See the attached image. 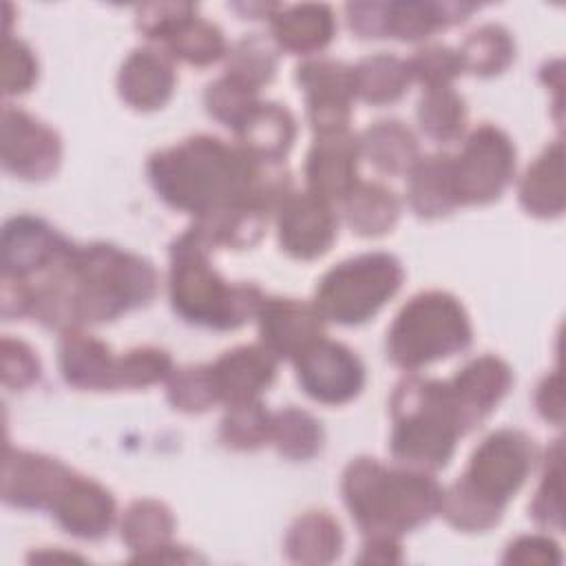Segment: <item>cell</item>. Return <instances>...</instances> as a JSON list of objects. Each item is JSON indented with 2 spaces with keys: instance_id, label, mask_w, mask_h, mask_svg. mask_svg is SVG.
Masks as SVG:
<instances>
[{
  "instance_id": "obj_43",
  "label": "cell",
  "mask_w": 566,
  "mask_h": 566,
  "mask_svg": "<svg viewBox=\"0 0 566 566\" xmlns=\"http://www.w3.org/2000/svg\"><path fill=\"white\" fill-rule=\"evenodd\" d=\"M407 69L411 80L420 82L424 88H440L451 86L462 73V62L458 51L442 44H427L407 60Z\"/></svg>"
},
{
  "instance_id": "obj_6",
  "label": "cell",
  "mask_w": 566,
  "mask_h": 566,
  "mask_svg": "<svg viewBox=\"0 0 566 566\" xmlns=\"http://www.w3.org/2000/svg\"><path fill=\"white\" fill-rule=\"evenodd\" d=\"M467 310L449 292H420L405 303L387 332L389 360L407 371L449 358L471 345Z\"/></svg>"
},
{
  "instance_id": "obj_32",
  "label": "cell",
  "mask_w": 566,
  "mask_h": 566,
  "mask_svg": "<svg viewBox=\"0 0 566 566\" xmlns=\"http://www.w3.org/2000/svg\"><path fill=\"white\" fill-rule=\"evenodd\" d=\"M161 44L172 60H181L192 66H210L228 53L223 31L197 13L177 22Z\"/></svg>"
},
{
  "instance_id": "obj_47",
  "label": "cell",
  "mask_w": 566,
  "mask_h": 566,
  "mask_svg": "<svg viewBox=\"0 0 566 566\" xmlns=\"http://www.w3.org/2000/svg\"><path fill=\"white\" fill-rule=\"evenodd\" d=\"M504 564H559V546L544 535H522L513 539L502 557Z\"/></svg>"
},
{
  "instance_id": "obj_27",
  "label": "cell",
  "mask_w": 566,
  "mask_h": 566,
  "mask_svg": "<svg viewBox=\"0 0 566 566\" xmlns=\"http://www.w3.org/2000/svg\"><path fill=\"white\" fill-rule=\"evenodd\" d=\"M517 192L522 208L533 217L551 219L564 212V146L559 139L528 166Z\"/></svg>"
},
{
  "instance_id": "obj_36",
  "label": "cell",
  "mask_w": 566,
  "mask_h": 566,
  "mask_svg": "<svg viewBox=\"0 0 566 566\" xmlns=\"http://www.w3.org/2000/svg\"><path fill=\"white\" fill-rule=\"evenodd\" d=\"M323 427L321 422L298 407H285L272 413L270 442L276 453L287 460H310L323 449Z\"/></svg>"
},
{
  "instance_id": "obj_1",
  "label": "cell",
  "mask_w": 566,
  "mask_h": 566,
  "mask_svg": "<svg viewBox=\"0 0 566 566\" xmlns=\"http://www.w3.org/2000/svg\"><path fill=\"white\" fill-rule=\"evenodd\" d=\"M155 192L175 210L203 219L239 206L276 212L292 192L287 172L261 164L239 144L195 135L157 150L146 164Z\"/></svg>"
},
{
  "instance_id": "obj_52",
  "label": "cell",
  "mask_w": 566,
  "mask_h": 566,
  "mask_svg": "<svg viewBox=\"0 0 566 566\" xmlns=\"http://www.w3.org/2000/svg\"><path fill=\"white\" fill-rule=\"evenodd\" d=\"M82 562V557H77V555H69V553H64V555H60V553H31L29 555V562Z\"/></svg>"
},
{
  "instance_id": "obj_17",
  "label": "cell",
  "mask_w": 566,
  "mask_h": 566,
  "mask_svg": "<svg viewBox=\"0 0 566 566\" xmlns=\"http://www.w3.org/2000/svg\"><path fill=\"white\" fill-rule=\"evenodd\" d=\"M449 382L464 433L480 427L489 413L500 405L513 385L511 367L493 356L484 354L469 360Z\"/></svg>"
},
{
  "instance_id": "obj_14",
  "label": "cell",
  "mask_w": 566,
  "mask_h": 566,
  "mask_svg": "<svg viewBox=\"0 0 566 566\" xmlns=\"http://www.w3.org/2000/svg\"><path fill=\"white\" fill-rule=\"evenodd\" d=\"M73 475L75 471L55 458L7 447L2 464V500L13 509L51 511Z\"/></svg>"
},
{
  "instance_id": "obj_31",
  "label": "cell",
  "mask_w": 566,
  "mask_h": 566,
  "mask_svg": "<svg viewBox=\"0 0 566 566\" xmlns=\"http://www.w3.org/2000/svg\"><path fill=\"white\" fill-rule=\"evenodd\" d=\"M352 77L356 97L374 106L398 102L411 82L407 60L391 53L363 57L356 66H352Z\"/></svg>"
},
{
  "instance_id": "obj_35",
  "label": "cell",
  "mask_w": 566,
  "mask_h": 566,
  "mask_svg": "<svg viewBox=\"0 0 566 566\" xmlns=\"http://www.w3.org/2000/svg\"><path fill=\"white\" fill-rule=\"evenodd\" d=\"M458 55L462 62V71L491 77L502 73L513 62L515 44L504 27L482 24L464 38Z\"/></svg>"
},
{
  "instance_id": "obj_40",
  "label": "cell",
  "mask_w": 566,
  "mask_h": 566,
  "mask_svg": "<svg viewBox=\"0 0 566 566\" xmlns=\"http://www.w3.org/2000/svg\"><path fill=\"white\" fill-rule=\"evenodd\" d=\"M203 102H206V111L217 122L237 130L261 99H259L256 88H252L230 75H223V77L214 80L212 84H208V88L203 93Z\"/></svg>"
},
{
  "instance_id": "obj_46",
  "label": "cell",
  "mask_w": 566,
  "mask_h": 566,
  "mask_svg": "<svg viewBox=\"0 0 566 566\" xmlns=\"http://www.w3.org/2000/svg\"><path fill=\"white\" fill-rule=\"evenodd\" d=\"M192 13H197V7L190 2H150V4L137 7L135 27L148 40L161 42L177 22H181Z\"/></svg>"
},
{
  "instance_id": "obj_19",
  "label": "cell",
  "mask_w": 566,
  "mask_h": 566,
  "mask_svg": "<svg viewBox=\"0 0 566 566\" xmlns=\"http://www.w3.org/2000/svg\"><path fill=\"white\" fill-rule=\"evenodd\" d=\"M51 515L69 535L97 542L115 522V500L99 482L75 473L53 502Z\"/></svg>"
},
{
  "instance_id": "obj_50",
  "label": "cell",
  "mask_w": 566,
  "mask_h": 566,
  "mask_svg": "<svg viewBox=\"0 0 566 566\" xmlns=\"http://www.w3.org/2000/svg\"><path fill=\"white\" fill-rule=\"evenodd\" d=\"M535 407L544 420L562 424L564 420V391H562V374L555 371L546 376L535 394Z\"/></svg>"
},
{
  "instance_id": "obj_12",
  "label": "cell",
  "mask_w": 566,
  "mask_h": 566,
  "mask_svg": "<svg viewBox=\"0 0 566 566\" xmlns=\"http://www.w3.org/2000/svg\"><path fill=\"white\" fill-rule=\"evenodd\" d=\"M296 82L305 95L307 117L316 135L347 128L356 97L352 66L338 60L312 57L296 66Z\"/></svg>"
},
{
  "instance_id": "obj_3",
  "label": "cell",
  "mask_w": 566,
  "mask_h": 566,
  "mask_svg": "<svg viewBox=\"0 0 566 566\" xmlns=\"http://www.w3.org/2000/svg\"><path fill=\"white\" fill-rule=\"evenodd\" d=\"M340 493L365 537H400L440 513L444 489L429 471L389 469L360 455L345 467Z\"/></svg>"
},
{
  "instance_id": "obj_9",
  "label": "cell",
  "mask_w": 566,
  "mask_h": 566,
  "mask_svg": "<svg viewBox=\"0 0 566 566\" xmlns=\"http://www.w3.org/2000/svg\"><path fill=\"white\" fill-rule=\"evenodd\" d=\"M453 175L460 206L495 201L515 175V146L511 137L493 124H480L469 133L458 157Z\"/></svg>"
},
{
  "instance_id": "obj_38",
  "label": "cell",
  "mask_w": 566,
  "mask_h": 566,
  "mask_svg": "<svg viewBox=\"0 0 566 566\" xmlns=\"http://www.w3.org/2000/svg\"><path fill=\"white\" fill-rule=\"evenodd\" d=\"M272 413L261 400L228 405L219 422V440L234 451H254L270 442Z\"/></svg>"
},
{
  "instance_id": "obj_49",
  "label": "cell",
  "mask_w": 566,
  "mask_h": 566,
  "mask_svg": "<svg viewBox=\"0 0 566 566\" xmlns=\"http://www.w3.org/2000/svg\"><path fill=\"white\" fill-rule=\"evenodd\" d=\"M33 307V285H29L27 279L2 274L0 285V312L7 321L31 316Z\"/></svg>"
},
{
  "instance_id": "obj_23",
  "label": "cell",
  "mask_w": 566,
  "mask_h": 566,
  "mask_svg": "<svg viewBox=\"0 0 566 566\" xmlns=\"http://www.w3.org/2000/svg\"><path fill=\"white\" fill-rule=\"evenodd\" d=\"M272 40L279 49L296 55H310L323 51L336 31L334 11L327 4H279L270 15Z\"/></svg>"
},
{
  "instance_id": "obj_45",
  "label": "cell",
  "mask_w": 566,
  "mask_h": 566,
  "mask_svg": "<svg viewBox=\"0 0 566 566\" xmlns=\"http://www.w3.org/2000/svg\"><path fill=\"white\" fill-rule=\"evenodd\" d=\"M0 367H2V385L7 389L20 391L38 382L42 374V365L31 345L20 338L4 336L0 345Z\"/></svg>"
},
{
  "instance_id": "obj_29",
  "label": "cell",
  "mask_w": 566,
  "mask_h": 566,
  "mask_svg": "<svg viewBox=\"0 0 566 566\" xmlns=\"http://www.w3.org/2000/svg\"><path fill=\"white\" fill-rule=\"evenodd\" d=\"M360 155H365L380 172L407 175L420 159L418 139L409 126L398 119H380L360 137Z\"/></svg>"
},
{
  "instance_id": "obj_25",
  "label": "cell",
  "mask_w": 566,
  "mask_h": 566,
  "mask_svg": "<svg viewBox=\"0 0 566 566\" xmlns=\"http://www.w3.org/2000/svg\"><path fill=\"white\" fill-rule=\"evenodd\" d=\"M409 208L424 219L453 212L460 206L453 175V155L433 153L420 157L407 172Z\"/></svg>"
},
{
  "instance_id": "obj_37",
  "label": "cell",
  "mask_w": 566,
  "mask_h": 566,
  "mask_svg": "<svg viewBox=\"0 0 566 566\" xmlns=\"http://www.w3.org/2000/svg\"><path fill=\"white\" fill-rule=\"evenodd\" d=\"M279 66V46L274 40L252 33L234 42L226 53V75L252 86L261 88L272 82Z\"/></svg>"
},
{
  "instance_id": "obj_39",
  "label": "cell",
  "mask_w": 566,
  "mask_h": 566,
  "mask_svg": "<svg viewBox=\"0 0 566 566\" xmlns=\"http://www.w3.org/2000/svg\"><path fill=\"white\" fill-rule=\"evenodd\" d=\"M168 402L184 413H201L219 402L212 365H186L172 369L166 380Z\"/></svg>"
},
{
  "instance_id": "obj_7",
  "label": "cell",
  "mask_w": 566,
  "mask_h": 566,
  "mask_svg": "<svg viewBox=\"0 0 566 566\" xmlns=\"http://www.w3.org/2000/svg\"><path fill=\"white\" fill-rule=\"evenodd\" d=\"M405 270L387 252H367L334 265L318 283L314 307L325 321L360 325L402 285Z\"/></svg>"
},
{
  "instance_id": "obj_28",
  "label": "cell",
  "mask_w": 566,
  "mask_h": 566,
  "mask_svg": "<svg viewBox=\"0 0 566 566\" xmlns=\"http://www.w3.org/2000/svg\"><path fill=\"white\" fill-rule=\"evenodd\" d=\"M283 546L287 559L294 564H329L343 551V531L329 513L307 511L292 522Z\"/></svg>"
},
{
  "instance_id": "obj_34",
  "label": "cell",
  "mask_w": 566,
  "mask_h": 566,
  "mask_svg": "<svg viewBox=\"0 0 566 566\" xmlns=\"http://www.w3.org/2000/svg\"><path fill=\"white\" fill-rule=\"evenodd\" d=\"M418 124L422 133L438 144H453L462 137L467 126V104L451 86L424 88L418 111Z\"/></svg>"
},
{
  "instance_id": "obj_4",
  "label": "cell",
  "mask_w": 566,
  "mask_h": 566,
  "mask_svg": "<svg viewBox=\"0 0 566 566\" xmlns=\"http://www.w3.org/2000/svg\"><path fill=\"white\" fill-rule=\"evenodd\" d=\"M212 245L190 226L170 245L168 292L172 310L208 329H237L256 318L265 296L254 283H228L210 263Z\"/></svg>"
},
{
  "instance_id": "obj_20",
  "label": "cell",
  "mask_w": 566,
  "mask_h": 566,
  "mask_svg": "<svg viewBox=\"0 0 566 566\" xmlns=\"http://www.w3.org/2000/svg\"><path fill=\"white\" fill-rule=\"evenodd\" d=\"M276 363L279 358L270 354L261 343L241 345L221 354L212 363L219 402L234 405L259 400V396L274 382Z\"/></svg>"
},
{
  "instance_id": "obj_18",
  "label": "cell",
  "mask_w": 566,
  "mask_h": 566,
  "mask_svg": "<svg viewBox=\"0 0 566 566\" xmlns=\"http://www.w3.org/2000/svg\"><path fill=\"white\" fill-rule=\"evenodd\" d=\"M256 321L261 345L279 360H292L310 343L321 338L325 323L314 303L296 298H265Z\"/></svg>"
},
{
  "instance_id": "obj_11",
  "label": "cell",
  "mask_w": 566,
  "mask_h": 566,
  "mask_svg": "<svg viewBox=\"0 0 566 566\" xmlns=\"http://www.w3.org/2000/svg\"><path fill=\"white\" fill-rule=\"evenodd\" d=\"M292 360L303 391L316 402L345 405L356 398L365 385L360 358L343 343L325 336L310 343Z\"/></svg>"
},
{
  "instance_id": "obj_48",
  "label": "cell",
  "mask_w": 566,
  "mask_h": 566,
  "mask_svg": "<svg viewBox=\"0 0 566 566\" xmlns=\"http://www.w3.org/2000/svg\"><path fill=\"white\" fill-rule=\"evenodd\" d=\"M345 13L347 27L356 38H385L387 2H349Z\"/></svg>"
},
{
  "instance_id": "obj_42",
  "label": "cell",
  "mask_w": 566,
  "mask_h": 566,
  "mask_svg": "<svg viewBox=\"0 0 566 566\" xmlns=\"http://www.w3.org/2000/svg\"><path fill=\"white\" fill-rule=\"evenodd\" d=\"M562 442L557 440L546 458V469L539 482V489L531 502V517L546 528L562 531L564 526V502H562Z\"/></svg>"
},
{
  "instance_id": "obj_16",
  "label": "cell",
  "mask_w": 566,
  "mask_h": 566,
  "mask_svg": "<svg viewBox=\"0 0 566 566\" xmlns=\"http://www.w3.org/2000/svg\"><path fill=\"white\" fill-rule=\"evenodd\" d=\"M358 159L360 139L347 128L316 135L305 161L307 192L340 203L358 184Z\"/></svg>"
},
{
  "instance_id": "obj_15",
  "label": "cell",
  "mask_w": 566,
  "mask_h": 566,
  "mask_svg": "<svg viewBox=\"0 0 566 566\" xmlns=\"http://www.w3.org/2000/svg\"><path fill=\"white\" fill-rule=\"evenodd\" d=\"M73 243L51 223L33 214H15L2 228L0 263L2 274L29 279L55 265Z\"/></svg>"
},
{
  "instance_id": "obj_44",
  "label": "cell",
  "mask_w": 566,
  "mask_h": 566,
  "mask_svg": "<svg viewBox=\"0 0 566 566\" xmlns=\"http://www.w3.org/2000/svg\"><path fill=\"white\" fill-rule=\"evenodd\" d=\"M38 82V60L27 42L4 35L2 42V91L7 97L27 93Z\"/></svg>"
},
{
  "instance_id": "obj_41",
  "label": "cell",
  "mask_w": 566,
  "mask_h": 566,
  "mask_svg": "<svg viewBox=\"0 0 566 566\" xmlns=\"http://www.w3.org/2000/svg\"><path fill=\"white\" fill-rule=\"evenodd\" d=\"M172 369V358L166 349L153 345L135 347L117 358V387L144 389L168 380Z\"/></svg>"
},
{
  "instance_id": "obj_2",
  "label": "cell",
  "mask_w": 566,
  "mask_h": 566,
  "mask_svg": "<svg viewBox=\"0 0 566 566\" xmlns=\"http://www.w3.org/2000/svg\"><path fill=\"white\" fill-rule=\"evenodd\" d=\"M155 265L111 243L73 245L33 287L31 316L49 329L113 321L157 294Z\"/></svg>"
},
{
  "instance_id": "obj_30",
  "label": "cell",
  "mask_w": 566,
  "mask_h": 566,
  "mask_svg": "<svg viewBox=\"0 0 566 566\" xmlns=\"http://www.w3.org/2000/svg\"><path fill=\"white\" fill-rule=\"evenodd\" d=\"M340 203L345 223L360 237H380L389 232L400 214L398 197L374 181H358Z\"/></svg>"
},
{
  "instance_id": "obj_10",
  "label": "cell",
  "mask_w": 566,
  "mask_h": 566,
  "mask_svg": "<svg viewBox=\"0 0 566 566\" xmlns=\"http://www.w3.org/2000/svg\"><path fill=\"white\" fill-rule=\"evenodd\" d=\"M0 159L7 172L27 181H40L57 170L62 159V139L38 117L18 106L4 104Z\"/></svg>"
},
{
  "instance_id": "obj_22",
  "label": "cell",
  "mask_w": 566,
  "mask_h": 566,
  "mask_svg": "<svg viewBox=\"0 0 566 566\" xmlns=\"http://www.w3.org/2000/svg\"><path fill=\"white\" fill-rule=\"evenodd\" d=\"M117 358L99 338L80 327L64 329L57 345L62 378L77 389L108 391L117 387Z\"/></svg>"
},
{
  "instance_id": "obj_13",
  "label": "cell",
  "mask_w": 566,
  "mask_h": 566,
  "mask_svg": "<svg viewBox=\"0 0 566 566\" xmlns=\"http://www.w3.org/2000/svg\"><path fill=\"white\" fill-rule=\"evenodd\" d=\"M279 243L294 259L323 256L338 234V217L329 201L312 192H290L276 208Z\"/></svg>"
},
{
  "instance_id": "obj_24",
  "label": "cell",
  "mask_w": 566,
  "mask_h": 566,
  "mask_svg": "<svg viewBox=\"0 0 566 566\" xmlns=\"http://www.w3.org/2000/svg\"><path fill=\"white\" fill-rule=\"evenodd\" d=\"M234 135L248 155L274 166L290 153L296 137V122L283 104L259 102Z\"/></svg>"
},
{
  "instance_id": "obj_26",
  "label": "cell",
  "mask_w": 566,
  "mask_h": 566,
  "mask_svg": "<svg viewBox=\"0 0 566 566\" xmlns=\"http://www.w3.org/2000/svg\"><path fill=\"white\" fill-rule=\"evenodd\" d=\"M478 4L469 2H387L385 38L418 42L431 33L464 22Z\"/></svg>"
},
{
  "instance_id": "obj_8",
  "label": "cell",
  "mask_w": 566,
  "mask_h": 566,
  "mask_svg": "<svg viewBox=\"0 0 566 566\" xmlns=\"http://www.w3.org/2000/svg\"><path fill=\"white\" fill-rule=\"evenodd\" d=\"M535 455V444L524 431L500 429L478 444L464 475L458 480L504 511L528 478Z\"/></svg>"
},
{
  "instance_id": "obj_51",
  "label": "cell",
  "mask_w": 566,
  "mask_h": 566,
  "mask_svg": "<svg viewBox=\"0 0 566 566\" xmlns=\"http://www.w3.org/2000/svg\"><path fill=\"white\" fill-rule=\"evenodd\" d=\"M402 562L398 537H367L363 553L358 555V564H398Z\"/></svg>"
},
{
  "instance_id": "obj_33",
  "label": "cell",
  "mask_w": 566,
  "mask_h": 566,
  "mask_svg": "<svg viewBox=\"0 0 566 566\" xmlns=\"http://www.w3.org/2000/svg\"><path fill=\"white\" fill-rule=\"evenodd\" d=\"M122 539L135 551L133 559L170 544L175 531L172 511L159 500H135L122 515Z\"/></svg>"
},
{
  "instance_id": "obj_5",
  "label": "cell",
  "mask_w": 566,
  "mask_h": 566,
  "mask_svg": "<svg viewBox=\"0 0 566 566\" xmlns=\"http://www.w3.org/2000/svg\"><path fill=\"white\" fill-rule=\"evenodd\" d=\"M389 411L394 422L391 458L409 469H442L451 460L458 438L464 436L453 394L444 380L402 378L391 394Z\"/></svg>"
},
{
  "instance_id": "obj_21",
  "label": "cell",
  "mask_w": 566,
  "mask_h": 566,
  "mask_svg": "<svg viewBox=\"0 0 566 566\" xmlns=\"http://www.w3.org/2000/svg\"><path fill=\"white\" fill-rule=\"evenodd\" d=\"M177 75L172 57L153 46L135 49L122 64L117 75L119 97L137 111L161 108L175 91Z\"/></svg>"
}]
</instances>
